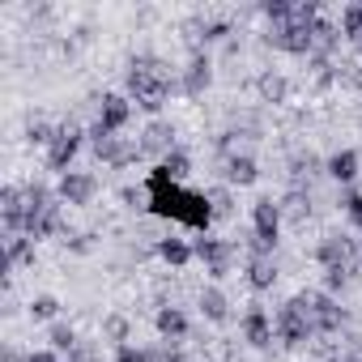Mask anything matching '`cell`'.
Returning <instances> with one entry per match:
<instances>
[{"mask_svg":"<svg viewBox=\"0 0 362 362\" xmlns=\"http://www.w3.org/2000/svg\"><path fill=\"white\" fill-rule=\"evenodd\" d=\"M47 341H52V349H77L81 341H77V328L73 324H52V332H47Z\"/></svg>","mask_w":362,"mask_h":362,"instance_id":"29","label":"cell"},{"mask_svg":"<svg viewBox=\"0 0 362 362\" xmlns=\"http://www.w3.org/2000/svg\"><path fill=\"white\" fill-rule=\"evenodd\" d=\"M307 303H311V324H315V332H337V328L345 324V307H341L332 294L315 290V294H307Z\"/></svg>","mask_w":362,"mask_h":362,"instance_id":"11","label":"cell"},{"mask_svg":"<svg viewBox=\"0 0 362 362\" xmlns=\"http://www.w3.org/2000/svg\"><path fill=\"white\" fill-rule=\"evenodd\" d=\"M273 337H277V328H273L269 311H264V307H247V311H243V341H247L252 349H269Z\"/></svg>","mask_w":362,"mask_h":362,"instance_id":"13","label":"cell"},{"mask_svg":"<svg viewBox=\"0 0 362 362\" xmlns=\"http://www.w3.org/2000/svg\"><path fill=\"white\" fill-rule=\"evenodd\" d=\"M345 281H349V269H324V294L345 290Z\"/></svg>","mask_w":362,"mask_h":362,"instance_id":"36","label":"cell"},{"mask_svg":"<svg viewBox=\"0 0 362 362\" xmlns=\"http://www.w3.org/2000/svg\"><path fill=\"white\" fill-rule=\"evenodd\" d=\"M26 362H60V354H52V349H35V354H26Z\"/></svg>","mask_w":362,"mask_h":362,"instance_id":"40","label":"cell"},{"mask_svg":"<svg viewBox=\"0 0 362 362\" xmlns=\"http://www.w3.org/2000/svg\"><path fill=\"white\" fill-rule=\"evenodd\" d=\"M201 311H205L209 324H226V320H230V298H226L218 286H205V290H201Z\"/></svg>","mask_w":362,"mask_h":362,"instance_id":"21","label":"cell"},{"mask_svg":"<svg viewBox=\"0 0 362 362\" xmlns=\"http://www.w3.org/2000/svg\"><path fill=\"white\" fill-rule=\"evenodd\" d=\"M170 90H175V81L166 77V69H162L158 56H132V60H128V94H132V103H136L141 111L158 115V111L166 107Z\"/></svg>","mask_w":362,"mask_h":362,"instance_id":"2","label":"cell"},{"mask_svg":"<svg viewBox=\"0 0 362 362\" xmlns=\"http://www.w3.org/2000/svg\"><path fill=\"white\" fill-rule=\"evenodd\" d=\"M256 90H260L264 103H286V98H290V81H286L281 73H260Z\"/></svg>","mask_w":362,"mask_h":362,"instance_id":"24","label":"cell"},{"mask_svg":"<svg viewBox=\"0 0 362 362\" xmlns=\"http://www.w3.org/2000/svg\"><path fill=\"white\" fill-rule=\"evenodd\" d=\"M226 30H230L226 22H209V26H205V43H214V39H222Z\"/></svg>","mask_w":362,"mask_h":362,"instance_id":"39","label":"cell"},{"mask_svg":"<svg viewBox=\"0 0 362 362\" xmlns=\"http://www.w3.org/2000/svg\"><path fill=\"white\" fill-rule=\"evenodd\" d=\"M281 239V205L273 197H260L252 205V256H273Z\"/></svg>","mask_w":362,"mask_h":362,"instance_id":"4","label":"cell"},{"mask_svg":"<svg viewBox=\"0 0 362 362\" xmlns=\"http://www.w3.org/2000/svg\"><path fill=\"white\" fill-rule=\"evenodd\" d=\"M209 205H214V218H230V214H235L230 188H214V192H209Z\"/></svg>","mask_w":362,"mask_h":362,"instance_id":"33","label":"cell"},{"mask_svg":"<svg viewBox=\"0 0 362 362\" xmlns=\"http://www.w3.org/2000/svg\"><path fill=\"white\" fill-rule=\"evenodd\" d=\"M0 218H5L9 235H26V188L5 184V192H0Z\"/></svg>","mask_w":362,"mask_h":362,"instance_id":"12","label":"cell"},{"mask_svg":"<svg viewBox=\"0 0 362 362\" xmlns=\"http://www.w3.org/2000/svg\"><path fill=\"white\" fill-rule=\"evenodd\" d=\"M81 141H86V132L69 119V124H56V136H52V145H47V170H60V175H69L73 170V158L81 153Z\"/></svg>","mask_w":362,"mask_h":362,"instance_id":"6","label":"cell"},{"mask_svg":"<svg viewBox=\"0 0 362 362\" xmlns=\"http://www.w3.org/2000/svg\"><path fill=\"white\" fill-rule=\"evenodd\" d=\"M56 197H60L64 205H73V209H86V205H94V197H98V179H94L90 170H69V175H60Z\"/></svg>","mask_w":362,"mask_h":362,"instance_id":"7","label":"cell"},{"mask_svg":"<svg viewBox=\"0 0 362 362\" xmlns=\"http://www.w3.org/2000/svg\"><path fill=\"white\" fill-rule=\"evenodd\" d=\"M286 209H290L294 218H303V214H311V197H303V192L294 188V192L286 197V205H281V214H286Z\"/></svg>","mask_w":362,"mask_h":362,"instance_id":"35","label":"cell"},{"mask_svg":"<svg viewBox=\"0 0 362 362\" xmlns=\"http://www.w3.org/2000/svg\"><path fill=\"white\" fill-rule=\"evenodd\" d=\"M153 328H158L166 341H179V337H188V315L179 311V307H158V315H153Z\"/></svg>","mask_w":362,"mask_h":362,"instance_id":"20","label":"cell"},{"mask_svg":"<svg viewBox=\"0 0 362 362\" xmlns=\"http://www.w3.org/2000/svg\"><path fill=\"white\" fill-rule=\"evenodd\" d=\"M5 264L18 269V264H35V239L26 235H9L5 239Z\"/></svg>","mask_w":362,"mask_h":362,"instance_id":"23","label":"cell"},{"mask_svg":"<svg viewBox=\"0 0 362 362\" xmlns=\"http://www.w3.org/2000/svg\"><path fill=\"white\" fill-rule=\"evenodd\" d=\"M315 260H320L324 269H349V260H354V243H349L345 235H324L320 247H315Z\"/></svg>","mask_w":362,"mask_h":362,"instance_id":"14","label":"cell"},{"mask_svg":"<svg viewBox=\"0 0 362 362\" xmlns=\"http://www.w3.org/2000/svg\"><path fill=\"white\" fill-rule=\"evenodd\" d=\"M260 179V166L252 153H230L226 158V188H252Z\"/></svg>","mask_w":362,"mask_h":362,"instance_id":"17","label":"cell"},{"mask_svg":"<svg viewBox=\"0 0 362 362\" xmlns=\"http://www.w3.org/2000/svg\"><path fill=\"white\" fill-rule=\"evenodd\" d=\"M358 166H362L358 149H337V153L324 162V170L337 179V184H354V179H358Z\"/></svg>","mask_w":362,"mask_h":362,"instance_id":"19","label":"cell"},{"mask_svg":"<svg viewBox=\"0 0 362 362\" xmlns=\"http://www.w3.org/2000/svg\"><path fill=\"white\" fill-rule=\"evenodd\" d=\"M311 35H315V56H328V52L337 47V39H341V30H337V26H332L328 18H320Z\"/></svg>","mask_w":362,"mask_h":362,"instance_id":"27","label":"cell"},{"mask_svg":"<svg viewBox=\"0 0 362 362\" xmlns=\"http://www.w3.org/2000/svg\"><path fill=\"white\" fill-rule=\"evenodd\" d=\"M128 119H132V98H128V94H103L94 128H98V132H115V136H119V128H124Z\"/></svg>","mask_w":362,"mask_h":362,"instance_id":"10","label":"cell"},{"mask_svg":"<svg viewBox=\"0 0 362 362\" xmlns=\"http://www.w3.org/2000/svg\"><path fill=\"white\" fill-rule=\"evenodd\" d=\"M247 286H252L256 294L273 290V286H277V260H273V256H247Z\"/></svg>","mask_w":362,"mask_h":362,"instance_id":"18","label":"cell"},{"mask_svg":"<svg viewBox=\"0 0 362 362\" xmlns=\"http://www.w3.org/2000/svg\"><path fill=\"white\" fill-rule=\"evenodd\" d=\"M354 362H362V354H358V358H354Z\"/></svg>","mask_w":362,"mask_h":362,"instance_id":"42","label":"cell"},{"mask_svg":"<svg viewBox=\"0 0 362 362\" xmlns=\"http://www.w3.org/2000/svg\"><path fill=\"white\" fill-rule=\"evenodd\" d=\"M119 201L128 209H149V192H136V188H119Z\"/></svg>","mask_w":362,"mask_h":362,"instance_id":"37","label":"cell"},{"mask_svg":"<svg viewBox=\"0 0 362 362\" xmlns=\"http://www.w3.org/2000/svg\"><path fill=\"white\" fill-rule=\"evenodd\" d=\"M128 332H132V324H128L124 315H107V320H103V337H107V341L128 345Z\"/></svg>","mask_w":362,"mask_h":362,"instance_id":"31","label":"cell"},{"mask_svg":"<svg viewBox=\"0 0 362 362\" xmlns=\"http://www.w3.org/2000/svg\"><path fill=\"white\" fill-rule=\"evenodd\" d=\"M60 315V298L56 294H35L30 298V320H56Z\"/></svg>","mask_w":362,"mask_h":362,"instance_id":"28","label":"cell"},{"mask_svg":"<svg viewBox=\"0 0 362 362\" xmlns=\"http://www.w3.org/2000/svg\"><path fill=\"white\" fill-rule=\"evenodd\" d=\"M311 30H315V26H294V22H286V26H273L269 43L281 47V52H290V56H315V35H311Z\"/></svg>","mask_w":362,"mask_h":362,"instance_id":"9","label":"cell"},{"mask_svg":"<svg viewBox=\"0 0 362 362\" xmlns=\"http://www.w3.org/2000/svg\"><path fill=\"white\" fill-rule=\"evenodd\" d=\"M170 149H175V124H166V119H149L145 132H141V153H158V158H166Z\"/></svg>","mask_w":362,"mask_h":362,"instance_id":"15","label":"cell"},{"mask_svg":"<svg viewBox=\"0 0 362 362\" xmlns=\"http://www.w3.org/2000/svg\"><path fill=\"white\" fill-rule=\"evenodd\" d=\"M324 362H354V358H324Z\"/></svg>","mask_w":362,"mask_h":362,"instance_id":"41","label":"cell"},{"mask_svg":"<svg viewBox=\"0 0 362 362\" xmlns=\"http://www.w3.org/2000/svg\"><path fill=\"white\" fill-rule=\"evenodd\" d=\"M345 214H349V222L362 230V192H349V197H345Z\"/></svg>","mask_w":362,"mask_h":362,"instance_id":"38","label":"cell"},{"mask_svg":"<svg viewBox=\"0 0 362 362\" xmlns=\"http://www.w3.org/2000/svg\"><path fill=\"white\" fill-rule=\"evenodd\" d=\"M115 362H166L158 349H136V345H115Z\"/></svg>","mask_w":362,"mask_h":362,"instance_id":"30","label":"cell"},{"mask_svg":"<svg viewBox=\"0 0 362 362\" xmlns=\"http://www.w3.org/2000/svg\"><path fill=\"white\" fill-rule=\"evenodd\" d=\"M273 328H277V341H281V345H290V349L307 345V341H311V332H315L307 294H294L290 303H281V311L273 315Z\"/></svg>","mask_w":362,"mask_h":362,"instance_id":"3","label":"cell"},{"mask_svg":"<svg viewBox=\"0 0 362 362\" xmlns=\"http://www.w3.org/2000/svg\"><path fill=\"white\" fill-rule=\"evenodd\" d=\"M209 81H214V69H209V56H192L188 60V69H184V81H179V90H184L188 98H201L205 90H209Z\"/></svg>","mask_w":362,"mask_h":362,"instance_id":"16","label":"cell"},{"mask_svg":"<svg viewBox=\"0 0 362 362\" xmlns=\"http://www.w3.org/2000/svg\"><path fill=\"white\" fill-rule=\"evenodd\" d=\"M52 136H56L52 124H43V119H30V124H26V141H30V145H52Z\"/></svg>","mask_w":362,"mask_h":362,"instance_id":"32","label":"cell"},{"mask_svg":"<svg viewBox=\"0 0 362 362\" xmlns=\"http://www.w3.org/2000/svg\"><path fill=\"white\" fill-rule=\"evenodd\" d=\"M341 35H345L349 43H362V0H358V5H345V13H341Z\"/></svg>","mask_w":362,"mask_h":362,"instance_id":"26","label":"cell"},{"mask_svg":"<svg viewBox=\"0 0 362 362\" xmlns=\"http://www.w3.org/2000/svg\"><path fill=\"white\" fill-rule=\"evenodd\" d=\"M197 260H205L209 277H214V281H222V277L230 273V260H235V243H230V239H214V235H201V239H197Z\"/></svg>","mask_w":362,"mask_h":362,"instance_id":"8","label":"cell"},{"mask_svg":"<svg viewBox=\"0 0 362 362\" xmlns=\"http://www.w3.org/2000/svg\"><path fill=\"white\" fill-rule=\"evenodd\" d=\"M158 256H162L166 264H175V269H184V264L197 260V247H188L184 239H158Z\"/></svg>","mask_w":362,"mask_h":362,"instance_id":"22","label":"cell"},{"mask_svg":"<svg viewBox=\"0 0 362 362\" xmlns=\"http://www.w3.org/2000/svg\"><path fill=\"white\" fill-rule=\"evenodd\" d=\"M260 13H264L273 26H281V22L290 18V0H264V5H260Z\"/></svg>","mask_w":362,"mask_h":362,"instance_id":"34","label":"cell"},{"mask_svg":"<svg viewBox=\"0 0 362 362\" xmlns=\"http://www.w3.org/2000/svg\"><path fill=\"white\" fill-rule=\"evenodd\" d=\"M158 166H162V175H166V179H175V184H184V179H188V170H192V158H188L184 149H170V153H166Z\"/></svg>","mask_w":362,"mask_h":362,"instance_id":"25","label":"cell"},{"mask_svg":"<svg viewBox=\"0 0 362 362\" xmlns=\"http://www.w3.org/2000/svg\"><path fill=\"white\" fill-rule=\"evenodd\" d=\"M90 145H94V158L107 162V166H115V170H124L136 158H145L141 141H128V136H115V132H98V128H90Z\"/></svg>","mask_w":362,"mask_h":362,"instance_id":"5","label":"cell"},{"mask_svg":"<svg viewBox=\"0 0 362 362\" xmlns=\"http://www.w3.org/2000/svg\"><path fill=\"white\" fill-rule=\"evenodd\" d=\"M145 192H149V214H153V218L179 222V226L201 230V235H209V226L218 222V218H214V205H209V192H192V188H184V184H175V179L162 175V166L149 170Z\"/></svg>","mask_w":362,"mask_h":362,"instance_id":"1","label":"cell"}]
</instances>
